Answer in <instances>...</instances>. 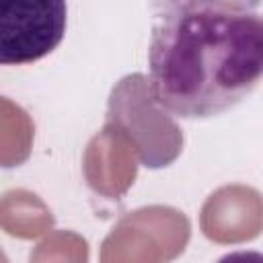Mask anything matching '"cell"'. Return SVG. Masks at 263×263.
<instances>
[{
    "instance_id": "obj_2",
    "label": "cell",
    "mask_w": 263,
    "mask_h": 263,
    "mask_svg": "<svg viewBox=\"0 0 263 263\" xmlns=\"http://www.w3.org/2000/svg\"><path fill=\"white\" fill-rule=\"evenodd\" d=\"M66 33V0H0V62L31 64L51 53Z\"/></svg>"
},
{
    "instance_id": "obj_1",
    "label": "cell",
    "mask_w": 263,
    "mask_h": 263,
    "mask_svg": "<svg viewBox=\"0 0 263 263\" xmlns=\"http://www.w3.org/2000/svg\"><path fill=\"white\" fill-rule=\"evenodd\" d=\"M148 70L171 115H222L263 80V14L245 0H156Z\"/></svg>"
}]
</instances>
